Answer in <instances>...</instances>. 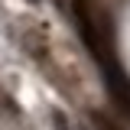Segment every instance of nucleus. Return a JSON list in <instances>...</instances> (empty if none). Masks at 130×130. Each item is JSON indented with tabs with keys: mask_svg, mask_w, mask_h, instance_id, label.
<instances>
[{
	"mask_svg": "<svg viewBox=\"0 0 130 130\" xmlns=\"http://www.w3.org/2000/svg\"><path fill=\"white\" fill-rule=\"evenodd\" d=\"M88 117H91V127H94V130H124L111 114H104V111H91Z\"/></svg>",
	"mask_w": 130,
	"mask_h": 130,
	"instance_id": "1",
	"label": "nucleus"
}]
</instances>
